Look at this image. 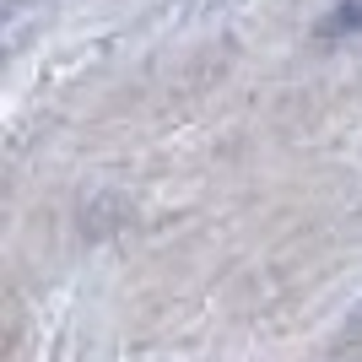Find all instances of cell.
<instances>
[{
  "label": "cell",
  "instance_id": "obj_1",
  "mask_svg": "<svg viewBox=\"0 0 362 362\" xmlns=\"http://www.w3.org/2000/svg\"><path fill=\"white\" fill-rule=\"evenodd\" d=\"M362 28V0H341V11L319 28V38H335V33H357Z\"/></svg>",
  "mask_w": 362,
  "mask_h": 362
}]
</instances>
